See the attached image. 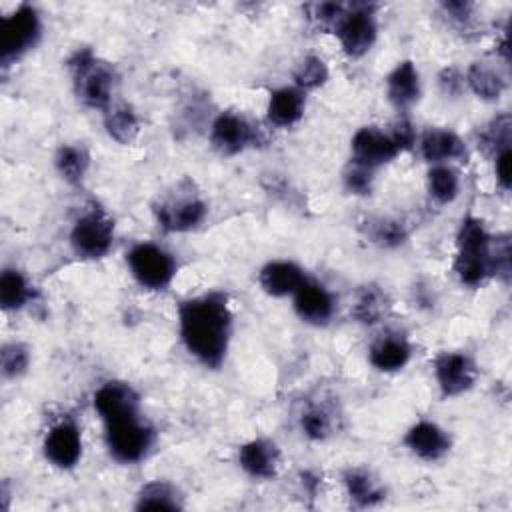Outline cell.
<instances>
[{
	"label": "cell",
	"mask_w": 512,
	"mask_h": 512,
	"mask_svg": "<svg viewBox=\"0 0 512 512\" xmlns=\"http://www.w3.org/2000/svg\"><path fill=\"white\" fill-rule=\"evenodd\" d=\"M178 332L184 348L206 368H220L232 336V310L224 292H206L180 302Z\"/></svg>",
	"instance_id": "1"
},
{
	"label": "cell",
	"mask_w": 512,
	"mask_h": 512,
	"mask_svg": "<svg viewBox=\"0 0 512 512\" xmlns=\"http://www.w3.org/2000/svg\"><path fill=\"white\" fill-rule=\"evenodd\" d=\"M96 412L104 424L108 454L120 464L144 460L154 444V428L140 412V396L130 390H112L104 394Z\"/></svg>",
	"instance_id": "2"
},
{
	"label": "cell",
	"mask_w": 512,
	"mask_h": 512,
	"mask_svg": "<svg viewBox=\"0 0 512 512\" xmlns=\"http://www.w3.org/2000/svg\"><path fill=\"white\" fill-rule=\"evenodd\" d=\"M66 66L72 76L74 94L84 106L104 112L114 102L118 74L110 62L100 60L90 48H78Z\"/></svg>",
	"instance_id": "3"
},
{
	"label": "cell",
	"mask_w": 512,
	"mask_h": 512,
	"mask_svg": "<svg viewBox=\"0 0 512 512\" xmlns=\"http://www.w3.org/2000/svg\"><path fill=\"white\" fill-rule=\"evenodd\" d=\"M492 240L480 218H462L454 258V272L462 284L474 288L492 276Z\"/></svg>",
	"instance_id": "4"
},
{
	"label": "cell",
	"mask_w": 512,
	"mask_h": 512,
	"mask_svg": "<svg viewBox=\"0 0 512 512\" xmlns=\"http://www.w3.org/2000/svg\"><path fill=\"white\" fill-rule=\"evenodd\" d=\"M414 140V128L406 120H398L390 130L380 126H362L356 130L350 142L352 162L376 170L410 148Z\"/></svg>",
	"instance_id": "5"
},
{
	"label": "cell",
	"mask_w": 512,
	"mask_h": 512,
	"mask_svg": "<svg viewBox=\"0 0 512 512\" xmlns=\"http://www.w3.org/2000/svg\"><path fill=\"white\" fill-rule=\"evenodd\" d=\"M158 226L166 232H190L196 230L208 216L204 198L194 190L190 180L176 184L174 192L166 194L152 208Z\"/></svg>",
	"instance_id": "6"
},
{
	"label": "cell",
	"mask_w": 512,
	"mask_h": 512,
	"mask_svg": "<svg viewBox=\"0 0 512 512\" xmlns=\"http://www.w3.org/2000/svg\"><path fill=\"white\" fill-rule=\"evenodd\" d=\"M42 36V20L34 6L20 4L0 20V62L2 68L24 58L36 48Z\"/></svg>",
	"instance_id": "7"
},
{
	"label": "cell",
	"mask_w": 512,
	"mask_h": 512,
	"mask_svg": "<svg viewBox=\"0 0 512 512\" xmlns=\"http://www.w3.org/2000/svg\"><path fill=\"white\" fill-rule=\"evenodd\" d=\"M126 264L134 280L146 290H166L176 276V260L162 246L138 242L126 254Z\"/></svg>",
	"instance_id": "8"
},
{
	"label": "cell",
	"mask_w": 512,
	"mask_h": 512,
	"mask_svg": "<svg viewBox=\"0 0 512 512\" xmlns=\"http://www.w3.org/2000/svg\"><path fill=\"white\" fill-rule=\"evenodd\" d=\"M114 244V222L102 210L92 206L76 218L70 230V246L76 256L96 260L104 258Z\"/></svg>",
	"instance_id": "9"
},
{
	"label": "cell",
	"mask_w": 512,
	"mask_h": 512,
	"mask_svg": "<svg viewBox=\"0 0 512 512\" xmlns=\"http://www.w3.org/2000/svg\"><path fill=\"white\" fill-rule=\"evenodd\" d=\"M334 34L350 58H360L376 42L378 36V22L374 16V6L370 4H356L344 12V16L334 26Z\"/></svg>",
	"instance_id": "10"
},
{
	"label": "cell",
	"mask_w": 512,
	"mask_h": 512,
	"mask_svg": "<svg viewBox=\"0 0 512 512\" xmlns=\"http://www.w3.org/2000/svg\"><path fill=\"white\" fill-rule=\"evenodd\" d=\"M210 142L220 154L234 156L258 142V128L244 114L226 110L214 118L210 126Z\"/></svg>",
	"instance_id": "11"
},
{
	"label": "cell",
	"mask_w": 512,
	"mask_h": 512,
	"mask_svg": "<svg viewBox=\"0 0 512 512\" xmlns=\"http://www.w3.org/2000/svg\"><path fill=\"white\" fill-rule=\"evenodd\" d=\"M44 458L60 468L70 470L82 458V434L78 424L72 418H62L52 424L42 442Z\"/></svg>",
	"instance_id": "12"
},
{
	"label": "cell",
	"mask_w": 512,
	"mask_h": 512,
	"mask_svg": "<svg viewBox=\"0 0 512 512\" xmlns=\"http://www.w3.org/2000/svg\"><path fill=\"white\" fill-rule=\"evenodd\" d=\"M478 370L474 360L464 352H442L434 360V378L446 398L468 392L476 382Z\"/></svg>",
	"instance_id": "13"
},
{
	"label": "cell",
	"mask_w": 512,
	"mask_h": 512,
	"mask_svg": "<svg viewBox=\"0 0 512 512\" xmlns=\"http://www.w3.org/2000/svg\"><path fill=\"white\" fill-rule=\"evenodd\" d=\"M294 296V312L298 318L312 326H324L332 320L336 310V300L332 292L314 278H308L300 284Z\"/></svg>",
	"instance_id": "14"
},
{
	"label": "cell",
	"mask_w": 512,
	"mask_h": 512,
	"mask_svg": "<svg viewBox=\"0 0 512 512\" xmlns=\"http://www.w3.org/2000/svg\"><path fill=\"white\" fill-rule=\"evenodd\" d=\"M404 444L414 456L426 462H436L444 458L452 446L448 432L430 420H420L410 426L404 436Z\"/></svg>",
	"instance_id": "15"
},
{
	"label": "cell",
	"mask_w": 512,
	"mask_h": 512,
	"mask_svg": "<svg viewBox=\"0 0 512 512\" xmlns=\"http://www.w3.org/2000/svg\"><path fill=\"white\" fill-rule=\"evenodd\" d=\"M422 94L420 72L412 60L398 62L386 76V98L396 110L412 108Z\"/></svg>",
	"instance_id": "16"
},
{
	"label": "cell",
	"mask_w": 512,
	"mask_h": 512,
	"mask_svg": "<svg viewBox=\"0 0 512 512\" xmlns=\"http://www.w3.org/2000/svg\"><path fill=\"white\" fill-rule=\"evenodd\" d=\"M238 464L248 476L270 480L280 466V448L268 438H254L240 446Z\"/></svg>",
	"instance_id": "17"
},
{
	"label": "cell",
	"mask_w": 512,
	"mask_h": 512,
	"mask_svg": "<svg viewBox=\"0 0 512 512\" xmlns=\"http://www.w3.org/2000/svg\"><path fill=\"white\" fill-rule=\"evenodd\" d=\"M420 154L426 162L434 164H448L454 160H466V144L464 140L448 130V128H430L420 136L418 142Z\"/></svg>",
	"instance_id": "18"
},
{
	"label": "cell",
	"mask_w": 512,
	"mask_h": 512,
	"mask_svg": "<svg viewBox=\"0 0 512 512\" xmlns=\"http://www.w3.org/2000/svg\"><path fill=\"white\" fill-rule=\"evenodd\" d=\"M412 356L408 338L400 332L380 334L368 348V362L380 372L402 370Z\"/></svg>",
	"instance_id": "19"
},
{
	"label": "cell",
	"mask_w": 512,
	"mask_h": 512,
	"mask_svg": "<svg viewBox=\"0 0 512 512\" xmlns=\"http://www.w3.org/2000/svg\"><path fill=\"white\" fill-rule=\"evenodd\" d=\"M304 280H306L304 270L290 260H272L264 264L258 272V282L262 290L274 298L292 296Z\"/></svg>",
	"instance_id": "20"
},
{
	"label": "cell",
	"mask_w": 512,
	"mask_h": 512,
	"mask_svg": "<svg viewBox=\"0 0 512 512\" xmlns=\"http://www.w3.org/2000/svg\"><path fill=\"white\" fill-rule=\"evenodd\" d=\"M306 108V96L296 86H282L276 88L266 104V118L270 124L278 128L294 126L302 116Z\"/></svg>",
	"instance_id": "21"
},
{
	"label": "cell",
	"mask_w": 512,
	"mask_h": 512,
	"mask_svg": "<svg viewBox=\"0 0 512 512\" xmlns=\"http://www.w3.org/2000/svg\"><path fill=\"white\" fill-rule=\"evenodd\" d=\"M344 486L348 498L360 506H376L386 498V490L380 480L366 468H350L344 472Z\"/></svg>",
	"instance_id": "22"
},
{
	"label": "cell",
	"mask_w": 512,
	"mask_h": 512,
	"mask_svg": "<svg viewBox=\"0 0 512 512\" xmlns=\"http://www.w3.org/2000/svg\"><path fill=\"white\" fill-rule=\"evenodd\" d=\"M104 128L108 136L120 144H130L140 132V118L126 102H112L104 110Z\"/></svg>",
	"instance_id": "23"
},
{
	"label": "cell",
	"mask_w": 512,
	"mask_h": 512,
	"mask_svg": "<svg viewBox=\"0 0 512 512\" xmlns=\"http://www.w3.org/2000/svg\"><path fill=\"white\" fill-rule=\"evenodd\" d=\"M464 84L482 100H498L506 88L504 76L490 64V62H472L466 76Z\"/></svg>",
	"instance_id": "24"
},
{
	"label": "cell",
	"mask_w": 512,
	"mask_h": 512,
	"mask_svg": "<svg viewBox=\"0 0 512 512\" xmlns=\"http://www.w3.org/2000/svg\"><path fill=\"white\" fill-rule=\"evenodd\" d=\"M34 298V288L30 286L24 272L18 268H4L0 274V306L4 312H18Z\"/></svg>",
	"instance_id": "25"
},
{
	"label": "cell",
	"mask_w": 512,
	"mask_h": 512,
	"mask_svg": "<svg viewBox=\"0 0 512 512\" xmlns=\"http://www.w3.org/2000/svg\"><path fill=\"white\" fill-rule=\"evenodd\" d=\"M54 166L64 182L78 186L90 168V154L82 144H62L54 154Z\"/></svg>",
	"instance_id": "26"
},
{
	"label": "cell",
	"mask_w": 512,
	"mask_h": 512,
	"mask_svg": "<svg viewBox=\"0 0 512 512\" xmlns=\"http://www.w3.org/2000/svg\"><path fill=\"white\" fill-rule=\"evenodd\" d=\"M388 312V296L376 284H366L356 292L352 304V316L356 322L372 326L380 322Z\"/></svg>",
	"instance_id": "27"
},
{
	"label": "cell",
	"mask_w": 512,
	"mask_h": 512,
	"mask_svg": "<svg viewBox=\"0 0 512 512\" xmlns=\"http://www.w3.org/2000/svg\"><path fill=\"white\" fill-rule=\"evenodd\" d=\"M182 496L178 488L166 480L144 484L136 496V510H180Z\"/></svg>",
	"instance_id": "28"
},
{
	"label": "cell",
	"mask_w": 512,
	"mask_h": 512,
	"mask_svg": "<svg viewBox=\"0 0 512 512\" xmlns=\"http://www.w3.org/2000/svg\"><path fill=\"white\" fill-rule=\"evenodd\" d=\"M460 178L458 172L448 164H434L428 170V194L438 204H450L458 198Z\"/></svg>",
	"instance_id": "29"
},
{
	"label": "cell",
	"mask_w": 512,
	"mask_h": 512,
	"mask_svg": "<svg viewBox=\"0 0 512 512\" xmlns=\"http://www.w3.org/2000/svg\"><path fill=\"white\" fill-rule=\"evenodd\" d=\"M292 78H294V86L306 94L308 90H316V88L324 86L330 78V70H328V64L324 62V58H320L316 54H308L298 62Z\"/></svg>",
	"instance_id": "30"
},
{
	"label": "cell",
	"mask_w": 512,
	"mask_h": 512,
	"mask_svg": "<svg viewBox=\"0 0 512 512\" xmlns=\"http://www.w3.org/2000/svg\"><path fill=\"white\" fill-rule=\"evenodd\" d=\"M300 426L306 438L322 442L334 432V414L322 404H314L304 410L300 418Z\"/></svg>",
	"instance_id": "31"
},
{
	"label": "cell",
	"mask_w": 512,
	"mask_h": 512,
	"mask_svg": "<svg viewBox=\"0 0 512 512\" xmlns=\"http://www.w3.org/2000/svg\"><path fill=\"white\" fill-rule=\"evenodd\" d=\"M30 366V350L22 342H6L0 350V370L6 380H16Z\"/></svg>",
	"instance_id": "32"
},
{
	"label": "cell",
	"mask_w": 512,
	"mask_h": 512,
	"mask_svg": "<svg viewBox=\"0 0 512 512\" xmlns=\"http://www.w3.org/2000/svg\"><path fill=\"white\" fill-rule=\"evenodd\" d=\"M368 236L372 242L384 246V248H396L406 242L408 232L402 222L390 220V218H378L370 220L368 224Z\"/></svg>",
	"instance_id": "33"
},
{
	"label": "cell",
	"mask_w": 512,
	"mask_h": 512,
	"mask_svg": "<svg viewBox=\"0 0 512 512\" xmlns=\"http://www.w3.org/2000/svg\"><path fill=\"white\" fill-rule=\"evenodd\" d=\"M510 128H512V120L508 114H500L496 116L488 126L486 130L482 132L480 140H482V146H486L488 150H492L494 154L508 148L510 146Z\"/></svg>",
	"instance_id": "34"
},
{
	"label": "cell",
	"mask_w": 512,
	"mask_h": 512,
	"mask_svg": "<svg viewBox=\"0 0 512 512\" xmlns=\"http://www.w3.org/2000/svg\"><path fill=\"white\" fill-rule=\"evenodd\" d=\"M342 180H344V188L348 192H352L356 196H366L372 192L374 170L350 160V164L346 166V170L342 174Z\"/></svg>",
	"instance_id": "35"
},
{
	"label": "cell",
	"mask_w": 512,
	"mask_h": 512,
	"mask_svg": "<svg viewBox=\"0 0 512 512\" xmlns=\"http://www.w3.org/2000/svg\"><path fill=\"white\" fill-rule=\"evenodd\" d=\"M306 12H308V18L316 26L334 30L338 20L344 16L346 8L342 4H338V2H316V4H308Z\"/></svg>",
	"instance_id": "36"
},
{
	"label": "cell",
	"mask_w": 512,
	"mask_h": 512,
	"mask_svg": "<svg viewBox=\"0 0 512 512\" xmlns=\"http://www.w3.org/2000/svg\"><path fill=\"white\" fill-rule=\"evenodd\" d=\"M440 8L442 14L458 28H468L472 22V4L468 2H444Z\"/></svg>",
	"instance_id": "37"
},
{
	"label": "cell",
	"mask_w": 512,
	"mask_h": 512,
	"mask_svg": "<svg viewBox=\"0 0 512 512\" xmlns=\"http://www.w3.org/2000/svg\"><path fill=\"white\" fill-rule=\"evenodd\" d=\"M438 84H440V90L448 96H458L464 88V76L456 70V68H444L440 74H438Z\"/></svg>",
	"instance_id": "38"
},
{
	"label": "cell",
	"mask_w": 512,
	"mask_h": 512,
	"mask_svg": "<svg viewBox=\"0 0 512 512\" xmlns=\"http://www.w3.org/2000/svg\"><path fill=\"white\" fill-rule=\"evenodd\" d=\"M494 172L502 190L510 188V146L494 154Z\"/></svg>",
	"instance_id": "39"
}]
</instances>
